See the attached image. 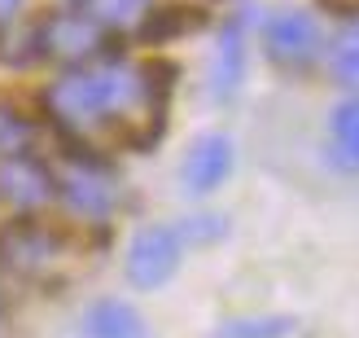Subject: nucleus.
<instances>
[{
	"mask_svg": "<svg viewBox=\"0 0 359 338\" xmlns=\"http://www.w3.org/2000/svg\"><path fill=\"white\" fill-rule=\"evenodd\" d=\"M171 79L175 70L167 62L132 66L105 53L97 62L66 66L44 93V110L79 150H149L167 128Z\"/></svg>",
	"mask_w": 359,
	"mask_h": 338,
	"instance_id": "obj_1",
	"label": "nucleus"
},
{
	"mask_svg": "<svg viewBox=\"0 0 359 338\" xmlns=\"http://www.w3.org/2000/svg\"><path fill=\"white\" fill-rule=\"evenodd\" d=\"M53 185H57V198L75 211L79 220H105L114 216L118 207V176L110 171L105 154H93V150H79L70 145L66 163L53 171Z\"/></svg>",
	"mask_w": 359,
	"mask_h": 338,
	"instance_id": "obj_2",
	"label": "nucleus"
},
{
	"mask_svg": "<svg viewBox=\"0 0 359 338\" xmlns=\"http://www.w3.org/2000/svg\"><path fill=\"white\" fill-rule=\"evenodd\" d=\"M180 255H184V238H180L175 224H145L128 242L123 273L136 290H163L180 268Z\"/></svg>",
	"mask_w": 359,
	"mask_h": 338,
	"instance_id": "obj_3",
	"label": "nucleus"
},
{
	"mask_svg": "<svg viewBox=\"0 0 359 338\" xmlns=\"http://www.w3.org/2000/svg\"><path fill=\"white\" fill-rule=\"evenodd\" d=\"M35 44H40L44 58L62 62V66H83V62L105 58L110 44H114V35L105 31V27H97L88 13L75 9V13H53V18H44V27L35 31Z\"/></svg>",
	"mask_w": 359,
	"mask_h": 338,
	"instance_id": "obj_4",
	"label": "nucleus"
},
{
	"mask_svg": "<svg viewBox=\"0 0 359 338\" xmlns=\"http://www.w3.org/2000/svg\"><path fill=\"white\" fill-rule=\"evenodd\" d=\"M325 40H320V22L302 9H280L263 22V53L267 62L280 70H311Z\"/></svg>",
	"mask_w": 359,
	"mask_h": 338,
	"instance_id": "obj_5",
	"label": "nucleus"
},
{
	"mask_svg": "<svg viewBox=\"0 0 359 338\" xmlns=\"http://www.w3.org/2000/svg\"><path fill=\"white\" fill-rule=\"evenodd\" d=\"M62 259V238L44 224H13L0 238V268L18 281H44Z\"/></svg>",
	"mask_w": 359,
	"mask_h": 338,
	"instance_id": "obj_6",
	"label": "nucleus"
},
{
	"mask_svg": "<svg viewBox=\"0 0 359 338\" xmlns=\"http://www.w3.org/2000/svg\"><path fill=\"white\" fill-rule=\"evenodd\" d=\"M228 171H232V141L219 136V132H202L184 150L180 181H184V189L193 193V198H206V193H215L228 181Z\"/></svg>",
	"mask_w": 359,
	"mask_h": 338,
	"instance_id": "obj_7",
	"label": "nucleus"
},
{
	"mask_svg": "<svg viewBox=\"0 0 359 338\" xmlns=\"http://www.w3.org/2000/svg\"><path fill=\"white\" fill-rule=\"evenodd\" d=\"M57 198L53 185V167H44L31 154H13L0 163V202H9L18 211H40L44 202Z\"/></svg>",
	"mask_w": 359,
	"mask_h": 338,
	"instance_id": "obj_8",
	"label": "nucleus"
},
{
	"mask_svg": "<svg viewBox=\"0 0 359 338\" xmlns=\"http://www.w3.org/2000/svg\"><path fill=\"white\" fill-rule=\"evenodd\" d=\"M245 27H250V13H232L219 31V48H215V62H210L215 97H232L245 75Z\"/></svg>",
	"mask_w": 359,
	"mask_h": 338,
	"instance_id": "obj_9",
	"label": "nucleus"
},
{
	"mask_svg": "<svg viewBox=\"0 0 359 338\" xmlns=\"http://www.w3.org/2000/svg\"><path fill=\"white\" fill-rule=\"evenodd\" d=\"M83 338H149V325L132 304L123 299H97L79 321Z\"/></svg>",
	"mask_w": 359,
	"mask_h": 338,
	"instance_id": "obj_10",
	"label": "nucleus"
},
{
	"mask_svg": "<svg viewBox=\"0 0 359 338\" xmlns=\"http://www.w3.org/2000/svg\"><path fill=\"white\" fill-rule=\"evenodd\" d=\"M75 9L88 13L110 35H132V31L145 27V18L154 13V0H75Z\"/></svg>",
	"mask_w": 359,
	"mask_h": 338,
	"instance_id": "obj_11",
	"label": "nucleus"
},
{
	"mask_svg": "<svg viewBox=\"0 0 359 338\" xmlns=\"http://www.w3.org/2000/svg\"><path fill=\"white\" fill-rule=\"evenodd\" d=\"M329 141H333V163L342 171H359V93L329 115Z\"/></svg>",
	"mask_w": 359,
	"mask_h": 338,
	"instance_id": "obj_12",
	"label": "nucleus"
},
{
	"mask_svg": "<svg viewBox=\"0 0 359 338\" xmlns=\"http://www.w3.org/2000/svg\"><path fill=\"white\" fill-rule=\"evenodd\" d=\"M325 62H329V75L337 84L351 88V93H359V18H351V22L329 40Z\"/></svg>",
	"mask_w": 359,
	"mask_h": 338,
	"instance_id": "obj_13",
	"label": "nucleus"
},
{
	"mask_svg": "<svg viewBox=\"0 0 359 338\" xmlns=\"http://www.w3.org/2000/svg\"><path fill=\"white\" fill-rule=\"evenodd\" d=\"M202 22H206V13L197 5H171V9H154L145 18V27H140V35L154 40V44H167V40H175V35L197 31Z\"/></svg>",
	"mask_w": 359,
	"mask_h": 338,
	"instance_id": "obj_14",
	"label": "nucleus"
},
{
	"mask_svg": "<svg viewBox=\"0 0 359 338\" xmlns=\"http://www.w3.org/2000/svg\"><path fill=\"white\" fill-rule=\"evenodd\" d=\"M294 321L290 316H237L219 325V338H290Z\"/></svg>",
	"mask_w": 359,
	"mask_h": 338,
	"instance_id": "obj_15",
	"label": "nucleus"
},
{
	"mask_svg": "<svg viewBox=\"0 0 359 338\" xmlns=\"http://www.w3.org/2000/svg\"><path fill=\"white\" fill-rule=\"evenodd\" d=\"M31 136H35V128L27 123V115H18L13 105H0V163L13 154H27Z\"/></svg>",
	"mask_w": 359,
	"mask_h": 338,
	"instance_id": "obj_16",
	"label": "nucleus"
},
{
	"mask_svg": "<svg viewBox=\"0 0 359 338\" xmlns=\"http://www.w3.org/2000/svg\"><path fill=\"white\" fill-rule=\"evenodd\" d=\"M184 246H210L228 238V216H215V211H202V216H189L184 224H175Z\"/></svg>",
	"mask_w": 359,
	"mask_h": 338,
	"instance_id": "obj_17",
	"label": "nucleus"
},
{
	"mask_svg": "<svg viewBox=\"0 0 359 338\" xmlns=\"http://www.w3.org/2000/svg\"><path fill=\"white\" fill-rule=\"evenodd\" d=\"M316 5L325 9V13H333V18H346V22L359 18V0H316Z\"/></svg>",
	"mask_w": 359,
	"mask_h": 338,
	"instance_id": "obj_18",
	"label": "nucleus"
},
{
	"mask_svg": "<svg viewBox=\"0 0 359 338\" xmlns=\"http://www.w3.org/2000/svg\"><path fill=\"white\" fill-rule=\"evenodd\" d=\"M18 13H22V0H0V31H9L18 22Z\"/></svg>",
	"mask_w": 359,
	"mask_h": 338,
	"instance_id": "obj_19",
	"label": "nucleus"
}]
</instances>
